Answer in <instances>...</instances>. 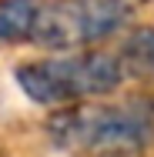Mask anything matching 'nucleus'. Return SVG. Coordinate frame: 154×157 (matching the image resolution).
Here are the masks:
<instances>
[{"label": "nucleus", "mask_w": 154, "mask_h": 157, "mask_svg": "<svg viewBox=\"0 0 154 157\" xmlns=\"http://www.w3.org/2000/svg\"><path fill=\"white\" fill-rule=\"evenodd\" d=\"M47 137L74 154L91 157H131L154 144V114L131 104H70L47 117Z\"/></svg>", "instance_id": "f257e3e1"}, {"label": "nucleus", "mask_w": 154, "mask_h": 157, "mask_svg": "<svg viewBox=\"0 0 154 157\" xmlns=\"http://www.w3.org/2000/svg\"><path fill=\"white\" fill-rule=\"evenodd\" d=\"M14 80L27 100L37 107H70L114 94L124 80V67L117 54L81 50V54H54L34 57L14 67Z\"/></svg>", "instance_id": "f03ea898"}, {"label": "nucleus", "mask_w": 154, "mask_h": 157, "mask_svg": "<svg viewBox=\"0 0 154 157\" xmlns=\"http://www.w3.org/2000/svg\"><path fill=\"white\" fill-rule=\"evenodd\" d=\"M131 17L114 0H44L30 44L44 50H87L127 30Z\"/></svg>", "instance_id": "7ed1b4c3"}, {"label": "nucleus", "mask_w": 154, "mask_h": 157, "mask_svg": "<svg viewBox=\"0 0 154 157\" xmlns=\"http://www.w3.org/2000/svg\"><path fill=\"white\" fill-rule=\"evenodd\" d=\"M117 60L124 67V77L154 84V27H134L124 33Z\"/></svg>", "instance_id": "20e7f679"}, {"label": "nucleus", "mask_w": 154, "mask_h": 157, "mask_svg": "<svg viewBox=\"0 0 154 157\" xmlns=\"http://www.w3.org/2000/svg\"><path fill=\"white\" fill-rule=\"evenodd\" d=\"M44 0H0V47L30 44Z\"/></svg>", "instance_id": "39448f33"}, {"label": "nucleus", "mask_w": 154, "mask_h": 157, "mask_svg": "<svg viewBox=\"0 0 154 157\" xmlns=\"http://www.w3.org/2000/svg\"><path fill=\"white\" fill-rule=\"evenodd\" d=\"M114 3H121V7H127V10L134 13V10H141V7H148V3H154V0H114Z\"/></svg>", "instance_id": "423d86ee"}]
</instances>
